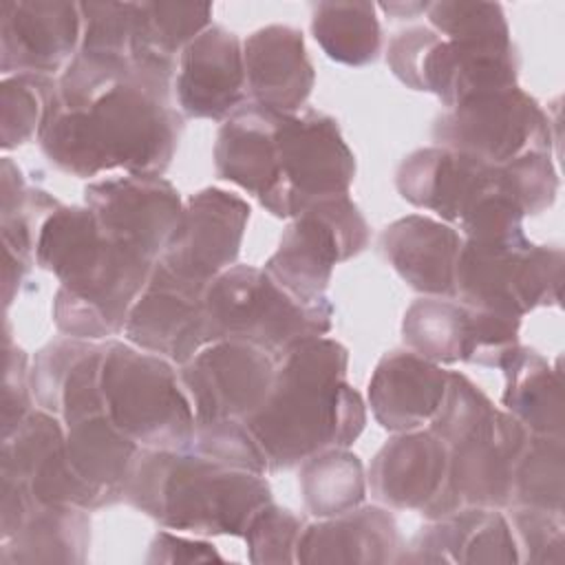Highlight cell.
Instances as JSON below:
<instances>
[{
  "instance_id": "9",
  "label": "cell",
  "mask_w": 565,
  "mask_h": 565,
  "mask_svg": "<svg viewBox=\"0 0 565 565\" xmlns=\"http://www.w3.org/2000/svg\"><path fill=\"white\" fill-rule=\"evenodd\" d=\"M369 225L349 194L322 199L291 218L263 269L305 302L327 300L333 267L369 245Z\"/></svg>"
},
{
  "instance_id": "13",
  "label": "cell",
  "mask_w": 565,
  "mask_h": 565,
  "mask_svg": "<svg viewBox=\"0 0 565 565\" xmlns=\"http://www.w3.org/2000/svg\"><path fill=\"white\" fill-rule=\"evenodd\" d=\"M252 207L221 188H203L183 203L181 218L157 260L174 278L201 291L236 265Z\"/></svg>"
},
{
  "instance_id": "37",
  "label": "cell",
  "mask_w": 565,
  "mask_h": 565,
  "mask_svg": "<svg viewBox=\"0 0 565 565\" xmlns=\"http://www.w3.org/2000/svg\"><path fill=\"white\" fill-rule=\"evenodd\" d=\"M57 97V77L9 75L0 84V146L13 150L38 139Z\"/></svg>"
},
{
  "instance_id": "1",
  "label": "cell",
  "mask_w": 565,
  "mask_h": 565,
  "mask_svg": "<svg viewBox=\"0 0 565 565\" xmlns=\"http://www.w3.org/2000/svg\"><path fill=\"white\" fill-rule=\"evenodd\" d=\"M174 73L168 64L77 51L38 137L49 163L77 179L110 170L163 177L183 130L172 106Z\"/></svg>"
},
{
  "instance_id": "42",
  "label": "cell",
  "mask_w": 565,
  "mask_h": 565,
  "mask_svg": "<svg viewBox=\"0 0 565 565\" xmlns=\"http://www.w3.org/2000/svg\"><path fill=\"white\" fill-rule=\"evenodd\" d=\"M139 2H79L82 44L79 51L135 57Z\"/></svg>"
},
{
  "instance_id": "14",
  "label": "cell",
  "mask_w": 565,
  "mask_h": 565,
  "mask_svg": "<svg viewBox=\"0 0 565 565\" xmlns=\"http://www.w3.org/2000/svg\"><path fill=\"white\" fill-rule=\"evenodd\" d=\"M84 205L110 243L157 263L181 218L179 190L159 174H119L90 181Z\"/></svg>"
},
{
  "instance_id": "12",
  "label": "cell",
  "mask_w": 565,
  "mask_h": 565,
  "mask_svg": "<svg viewBox=\"0 0 565 565\" xmlns=\"http://www.w3.org/2000/svg\"><path fill=\"white\" fill-rule=\"evenodd\" d=\"M530 430L508 411L470 439L448 448L446 477L435 499L419 510L424 519H439L463 508L505 510L512 494V475Z\"/></svg>"
},
{
  "instance_id": "38",
  "label": "cell",
  "mask_w": 565,
  "mask_h": 565,
  "mask_svg": "<svg viewBox=\"0 0 565 565\" xmlns=\"http://www.w3.org/2000/svg\"><path fill=\"white\" fill-rule=\"evenodd\" d=\"M426 18L430 22V29L446 40L481 46H512L503 7L497 2H428Z\"/></svg>"
},
{
  "instance_id": "49",
  "label": "cell",
  "mask_w": 565,
  "mask_h": 565,
  "mask_svg": "<svg viewBox=\"0 0 565 565\" xmlns=\"http://www.w3.org/2000/svg\"><path fill=\"white\" fill-rule=\"evenodd\" d=\"M377 9H382L386 15L395 18V20H411L415 18L417 13H426L428 9V2H382L377 4Z\"/></svg>"
},
{
  "instance_id": "11",
  "label": "cell",
  "mask_w": 565,
  "mask_h": 565,
  "mask_svg": "<svg viewBox=\"0 0 565 565\" xmlns=\"http://www.w3.org/2000/svg\"><path fill=\"white\" fill-rule=\"evenodd\" d=\"M437 146L463 152L488 166L523 152H552V124L539 102L519 86L486 90L444 110L433 124Z\"/></svg>"
},
{
  "instance_id": "41",
  "label": "cell",
  "mask_w": 565,
  "mask_h": 565,
  "mask_svg": "<svg viewBox=\"0 0 565 565\" xmlns=\"http://www.w3.org/2000/svg\"><path fill=\"white\" fill-rule=\"evenodd\" d=\"M521 207L497 190L481 196L472 210L459 221L457 232L470 245L486 249H523L532 241L523 227Z\"/></svg>"
},
{
  "instance_id": "8",
  "label": "cell",
  "mask_w": 565,
  "mask_h": 565,
  "mask_svg": "<svg viewBox=\"0 0 565 565\" xmlns=\"http://www.w3.org/2000/svg\"><path fill=\"white\" fill-rule=\"evenodd\" d=\"M393 75L413 90L433 93L444 106L497 88L516 86L519 57L512 46H481L446 40L430 26L399 31L386 49Z\"/></svg>"
},
{
  "instance_id": "36",
  "label": "cell",
  "mask_w": 565,
  "mask_h": 565,
  "mask_svg": "<svg viewBox=\"0 0 565 565\" xmlns=\"http://www.w3.org/2000/svg\"><path fill=\"white\" fill-rule=\"evenodd\" d=\"M565 444L563 437L532 435L516 459L508 508H536L563 514Z\"/></svg>"
},
{
  "instance_id": "35",
  "label": "cell",
  "mask_w": 565,
  "mask_h": 565,
  "mask_svg": "<svg viewBox=\"0 0 565 565\" xmlns=\"http://www.w3.org/2000/svg\"><path fill=\"white\" fill-rule=\"evenodd\" d=\"M212 4L139 2L135 60L177 66L181 51L212 24Z\"/></svg>"
},
{
  "instance_id": "43",
  "label": "cell",
  "mask_w": 565,
  "mask_h": 565,
  "mask_svg": "<svg viewBox=\"0 0 565 565\" xmlns=\"http://www.w3.org/2000/svg\"><path fill=\"white\" fill-rule=\"evenodd\" d=\"M305 525L302 516L269 501L254 514L243 534L247 558L256 565L296 563V545Z\"/></svg>"
},
{
  "instance_id": "33",
  "label": "cell",
  "mask_w": 565,
  "mask_h": 565,
  "mask_svg": "<svg viewBox=\"0 0 565 565\" xmlns=\"http://www.w3.org/2000/svg\"><path fill=\"white\" fill-rule=\"evenodd\" d=\"M311 33L329 60L347 66H366L382 49L377 4L364 0L313 4Z\"/></svg>"
},
{
  "instance_id": "7",
  "label": "cell",
  "mask_w": 565,
  "mask_h": 565,
  "mask_svg": "<svg viewBox=\"0 0 565 565\" xmlns=\"http://www.w3.org/2000/svg\"><path fill=\"white\" fill-rule=\"evenodd\" d=\"M276 181L260 203L278 218H294L309 205L349 194L355 157L338 121L318 110L276 115Z\"/></svg>"
},
{
  "instance_id": "48",
  "label": "cell",
  "mask_w": 565,
  "mask_h": 565,
  "mask_svg": "<svg viewBox=\"0 0 565 565\" xmlns=\"http://www.w3.org/2000/svg\"><path fill=\"white\" fill-rule=\"evenodd\" d=\"M0 188H2V210H0L2 214L0 216H9L11 212H15L24 203V196L29 192V185L24 183L22 170L11 161V157H2Z\"/></svg>"
},
{
  "instance_id": "21",
  "label": "cell",
  "mask_w": 565,
  "mask_h": 565,
  "mask_svg": "<svg viewBox=\"0 0 565 565\" xmlns=\"http://www.w3.org/2000/svg\"><path fill=\"white\" fill-rule=\"evenodd\" d=\"M428 523L402 545L397 563L512 565L519 545L508 516L490 508H463Z\"/></svg>"
},
{
  "instance_id": "18",
  "label": "cell",
  "mask_w": 565,
  "mask_h": 565,
  "mask_svg": "<svg viewBox=\"0 0 565 565\" xmlns=\"http://www.w3.org/2000/svg\"><path fill=\"white\" fill-rule=\"evenodd\" d=\"M203 294L154 263L148 285L128 313L124 340L177 366L185 364L210 344Z\"/></svg>"
},
{
  "instance_id": "25",
  "label": "cell",
  "mask_w": 565,
  "mask_h": 565,
  "mask_svg": "<svg viewBox=\"0 0 565 565\" xmlns=\"http://www.w3.org/2000/svg\"><path fill=\"white\" fill-rule=\"evenodd\" d=\"M461 234L433 216L408 214L384 227L380 249L402 280L424 294L452 298Z\"/></svg>"
},
{
  "instance_id": "31",
  "label": "cell",
  "mask_w": 565,
  "mask_h": 565,
  "mask_svg": "<svg viewBox=\"0 0 565 565\" xmlns=\"http://www.w3.org/2000/svg\"><path fill=\"white\" fill-rule=\"evenodd\" d=\"M139 448L106 413L66 426V457L73 470L102 492L110 505L124 501V486Z\"/></svg>"
},
{
  "instance_id": "28",
  "label": "cell",
  "mask_w": 565,
  "mask_h": 565,
  "mask_svg": "<svg viewBox=\"0 0 565 565\" xmlns=\"http://www.w3.org/2000/svg\"><path fill=\"white\" fill-rule=\"evenodd\" d=\"M276 115L245 102L218 128L214 141L216 177L230 181L263 203L276 181Z\"/></svg>"
},
{
  "instance_id": "46",
  "label": "cell",
  "mask_w": 565,
  "mask_h": 565,
  "mask_svg": "<svg viewBox=\"0 0 565 565\" xmlns=\"http://www.w3.org/2000/svg\"><path fill=\"white\" fill-rule=\"evenodd\" d=\"M31 364L24 349L11 338V324L4 322V380H2V437L9 435L31 411Z\"/></svg>"
},
{
  "instance_id": "23",
  "label": "cell",
  "mask_w": 565,
  "mask_h": 565,
  "mask_svg": "<svg viewBox=\"0 0 565 565\" xmlns=\"http://www.w3.org/2000/svg\"><path fill=\"white\" fill-rule=\"evenodd\" d=\"M247 102L274 113L296 115L307 104L316 71L305 38L287 24L256 29L243 42Z\"/></svg>"
},
{
  "instance_id": "47",
  "label": "cell",
  "mask_w": 565,
  "mask_h": 565,
  "mask_svg": "<svg viewBox=\"0 0 565 565\" xmlns=\"http://www.w3.org/2000/svg\"><path fill=\"white\" fill-rule=\"evenodd\" d=\"M210 561L223 563V556L216 552V547L210 541H205L203 536L201 539H188V536L166 532V530H161L152 536L150 547H148V556H146V563H168V565H174V563H210Z\"/></svg>"
},
{
  "instance_id": "34",
  "label": "cell",
  "mask_w": 565,
  "mask_h": 565,
  "mask_svg": "<svg viewBox=\"0 0 565 565\" xmlns=\"http://www.w3.org/2000/svg\"><path fill=\"white\" fill-rule=\"evenodd\" d=\"M300 494L316 519L342 514L362 505L366 497L364 466L349 448H327L300 463Z\"/></svg>"
},
{
  "instance_id": "17",
  "label": "cell",
  "mask_w": 565,
  "mask_h": 565,
  "mask_svg": "<svg viewBox=\"0 0 565 565\" xmlns=\"http://www.w3.org/2000/svg\"><path fill=\"white\" fill-rule=\"evenodd\" d=\"M82 44L79 2H0V71L9 75L62 73Z\"/></svg>"
},
{
  "instance_id": "3",
  "label": "cell",
  "mask_w": 565,
  "mask_h": 565,
  "mask_svg": "<svg viewBox=\"0 0 565 565\" xmlns=\"http://www.w3.org/2000/svg\"><path fill=\"white\" fill-rule=\"evenodd\" d=\"M35 265L60 282L53 322L62 335L108 342L121 335L128 313L154 263L104 238L86 205H60L40 225Z\"/></svg>"
},
{
  "instance_id": "27",
  "label": "cell",
  "mask_w": 565,
  "mask_h": 565,
  "mask_svg": "<svg viewBox=\"0 0 565 565\" xmlns=\"http://www.w3.org/2000/svg\"><path fill=\"white\" fill-rule=\"evenodd\" d=\"M448 371L413 351L380 358L369 380V406L388 433H408L428 424L444 397Z\"/></svg>"
},
{
  "instance_id": "6",
  "label": "cell",
  "mask_w": 565,
  "mask_h": 565,
  "mask_svg": "<svg viewBox=\"0 0 565 565\" xmlns=\"http://www.w3.org/2000/svg\"><path fill=\"white\" fill-rule=\"evenodd\" d=\"M106 417L141 448L185 450L194 439V411L174 364L126 340H108L102 362Z\"/></svg>"
},
{
  "instance_id": "24",
  "label": "cell",
  "mask_w": 565,
  "mask_h": 565,
  "mask_svg": "<svg viewBox=\"0 0 565 565\" xmlns=\"http://www.w3.org/2000/svg\"><path fill=\"white\" fill-rule=\"evenodd\" d=\"M448 466L446 444L428 428L395 433L371 459L366 483L391 510H424L439 492Z\"/></svg>"
},
{
  "instance_id": "5",
  "label": "cell",
  "mask_w": 565,
  "mask_h": 565,
  "mask_svg": "<svg viewBox=\"0 0 565 565\" xmlns=\"http://www.w3.org/2000/svg\"><path fill=\"white\" fill-rule=\"evenodd\" d=\"M210 342L238 340L278 360L294 344L327 335L331 300L305 302L276 282L263 267L232 265L203 294Z\"/></svg>"
},
{
  "instance_id": "29",
  "label": "cell",
  "mask_w": 565,
  "mask_h": 565,
  "mask_svg": "<svg viewBox=\"0 0 565 565\" xmlns=\"http://www.w3.org/2000/svg\"><path fill=\"white\" fill-rule=\"evenodd\" d=\"M90 510L35 503L7 539H0L2 565L64 563L79 565L90 547Z\"/></svg>"
},
{
  "instance_id": "22",
  "label": "cell",
  "mask_w": 565,
  "mask_h": 565,
  "mask_svg": "<svg viewBox=\"0 0 565 565\" xmlns=\"http://www.w3.org/2000/svg\"><path fill=\"white\" fill-rule=\"evenodd\" d=\"M106 342L62 335L42 347L31 362V393L40 408L64 426L104 413L102 362Z\"/></svg>"
},
{
  "instance_id": "2",
  "label": "cell",
  "mask_w": 565,
  "mask_h": 565,
  "mask_svg": "<svg viewBox=\"0 0 565 565\" xmlns=\"http://www.w3.org/2000/svg\"><path fill=\"white\" fill-rule=\"evenodd\" d=\"M349 351L318 335L276 360L267 399L245 422L269 472L300 466L327 448H349L366 426V404L347 382Z\"/></svg>"
},
{
  "instance_id": "19",
  "label": "cell",
  "mask_w": 565,
  "mask_h": 565,
  "mask_svg": "<svg viewBox=\"0 0 565 565\" xmlns=\"http://www.w3.org/2000/svg\"><path fill=\"white\" fill-rule=\"evenodd\" d=\"M172 90L181 115L225 121L247 102L238 35L218 24L199 33L179 55Z\"/></svg>"
},
{
  "instance_id": "15",
  "label": "cell",
  "mask_w": 565,
  "mask_h": 565,
  "mask_svg": "<svg viewBox=\"0 0 565 565\" xmlns=\"http://www.w3.org/2000/svg\"><path fill=\"white\" fill-rule=\"evenodd\" d=\"M276 360L247 342L214 340L179 366L194 419H247L267 399Z\"/></svg>"
},
{
  "instance_id": "44",
  "label": "cell",
  "mask_w": 565,
  "mask_h": 565,
  "mask_svg": "<svg viewBox=\"0 0 565 565\" xmlns=\"http://www.w3.org/2000/svg\"><path fill=\"white\" fill-rule=\"evenodd\" d=\"M190 448L207 459L238 470L258 475L269 472L267 459L243 419L199 422Z\"/></svg>"
},
{
  "instance_id": "32",
  "label": "cell",
  "mask_w": 565,
  "mask_h": 565,
  "mask_svg": "<svg viewBox=\"0 0 565 565\" xmlns=\"http://www.w3.org/2000/svg\"><path fill=\"white\" fill-rule=\"evenodd\" d=\"M402 338L408 351L439 366L470 362L472 311L455 298L424 296L406 309Z\"/></svg>"
},
{
  "instance_id": "4",
  "label": "cell",
  "mask_w": 565,
  "mask_h": 565,
  "mask_svg": "<svg viewBox=\"0 0 565 565\" xmlns=\"http://www.w3.org/2000/svg\"><path fill=\"white\" fill-rule=\"evenodd\" d=\"M124 501L159 525L194 536H243L271 499L265 475L207 459L192 448H139Z\"/></svg>"
},
{
  "instance_id": "30",
  "label": "cell",
  "mask_w": 565,
  "mask_h": 565,
  "mask_svg": "<svg viewBox=\"0 0 565 565\" xmlns=\"http://www.w3.org/2000/svg\"><path fill=\"white\" fill-rule=\"evenodd\" d=\"M505 388L501 406L532 435L563 437L565 406L561 371L534 349L516 344L499 364Z\"/></svg>"
},
{
  "instance_id": "45",
  "label": "cell",
  "mask_w": 565,
  "mask_h": 565,
  "mask_svg": "<svg viewBox=\"0 0 565 565\" xmlns=\"http://www.w3.org/2000/svg\"><path fill=\"white\" fill-rule=\"evenodd\" d=\"M510 525L519 545V563L561 565L565 561L563 514L536 508H510Z\"/></svg>"
},
{
  "instance_id": "39",
  "label": "cell",
  "mask_w": 565,
  "mask_h": 565,
  "mask_svg": "<svg viewBox=\"0 0 565 565\" xmlns=\"http://www.w3.org/2000/svg\"><path fill=\"white\" fill-rule=\"evenodd\" d=\"M497 411L499 408L470 377L459 371H448L446 391L428 422V430L450 448L481 433L494 419Z\"/></svg>"
},
{
  "instance_id": "20",
  "label": "cell",
  "mask_w": 565,
  "mask_h": 565,
  "mask_svg": "<svg viewBox=\"0 0 565 565\" xmlns=\"http://www.w3.org/2000/svg\"><path fill=\"white\" fill-rule=\"evenodd\" d=\"M395 188L404 201L457 230L472 205L497 190V174L494 166L435 143L411 152L399 163Z\"/></svg>"
},
{
  "instance_id": "16",
  "label": "cell",
  "mask_w": 565,
  "mask_h": 565,
  "mask_svg": "<svg viewBox=\"0 0 565 565\" xmlns=\"http://www.w3.org/2000/svg\"><path fill=\"white\" fill-rule=\"evenodd\" d=\"M0 477L22 483L35 503L84 510L110 505L102 492L73 470L66 457V426L44 408H33L2 437Z\"/></svg>"
},
{
  "instance_id": "26",
  "label": "cell",
  "mask_w": 565,
  "mask_h": 565,
  "mask_svg": "<svg viewBox=\"0 0 565 565\" xmlns=\"http://www.w3.org/2000/svg\"><path fill=\"white\" fill-rule=\"evenodd\" d=\"M399 550L393 514L382 505H358L307 523L296 545V563L386 565L397 563Z\"/></svg>"
},
{
  "instance_id": "40",
  "label": "cell",
  "mask_w": 565,
  "mask_h": 565,
  "mask_svg": "<svg viewBox=\"0 0 565 565\" xmlns=\"http://www.w3.org/2000/svg\"><path fill=\"white\" fill-rule=\"evenodd\" d=\"M494 174L499 192L514 201L525 216H536L556 201L558 172L552 152H523L508 163L494 166Z\"/></svg>"
},
{
  "instance_id": "10",
  "label": "cell",
  "mask_w": 565,
  "mask_h": 565,
  "mask_svg": "<svg viewBox=\"0 0 565 565\" xmlns=\"http://www.w3.org/2000/svg\"><path fill=\"white\" fill-rule=\"evenodd\" d=\"M563 265L565 256L556 245L486 249L463 241L452 298L477 311L523 318L539 307L561 305Z\"/></svg>"
}]
</instances>
